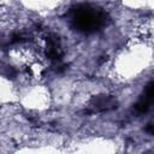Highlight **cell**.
<instances>
[{
	"instance_id": "4",
	"label": "cell",
	"mask_w": 154,
	"mask_h": 154,
	"mask_svg": "<svg viewBox=\"0 0 154 154\" xmlns=\"http://www.w3.org/2000/svg\"><path fill=\"white\" fill-rule=\"evenodd\" d=\"M146 131H148L149 134H153V125L152 124H148V126L146 128Z\"/></svg>"
},
{
	"instance_id": "1",
	"label": "cell",
	"mask_w": 154,
	"mask_h": 154,
	"mask_svg": "<svg viewBox=\"0 0 154 154\" xmlns=\"http://www.w3.org/2000/svg\"><path fill=\"white\" fill-rule=\"evenodd\" d=\"M70 20L73 28L81 32H94L105 25L107 16L100 8L90 5H78L69 12Z\"/></svg>"
},
{
	"instance_id": "2",
	"label": "cell",
	"mask_w": 154,
	"mask_h": 154,
	"mask_svg": "<svg viewBox=\"0 0 154 154\" xmlns=\"http://www.w3.org/2000/svg\"><path fill=\"white\" fill-rule=\"evenodd\" d=\"M117 100L112 96L107 95H100L95 96L89 102V108L87 109V113H95V112H105L111 111L117 107Z\"/></svg>"
},
{
	"instance_id": "3",
	"label": "cell",
	"mask_w": 154,
	"mask_h": 154,
	"mask_svg": "<svg viewBox=\"0 0 154 154\" xmlns=\"http://www.w3.org/2000/svg\"><path fill=\"white\" fill-rule=\"evenodd\" d=\"M153 95H154V91H153V83L150 82V83L146 87V90H144L142 97L135 103V106H134V107H135V111H136L137 113H140V114L146 113V112L149 109V107H150V105H152V102H153Z\"/></svg>"
}]
</instances>
